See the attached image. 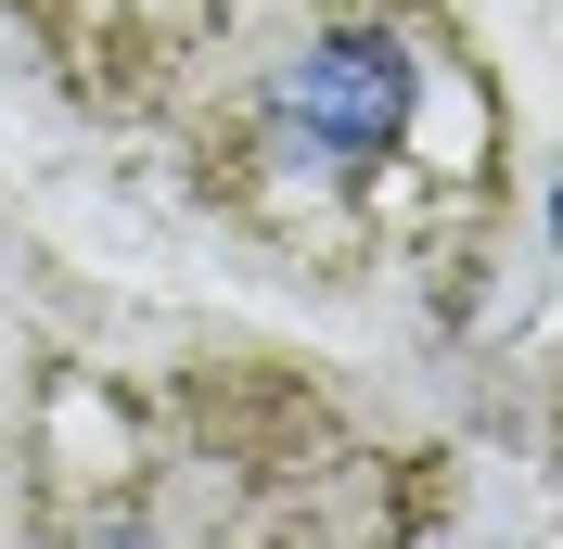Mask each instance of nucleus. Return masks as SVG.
Here are the masks:
<instances>
[{
  "label": "nucleus",
  "mask_w": 563,
  "mask_h": 549,
  "mask_svg": "<svg viewBox=\"0 0 563 549\" xmlns=\"http://www.w3.org/2000/svg\"><path fill=\"white\" fill-rule=\"evenodd\" d=\"M269 128L295 141V154H333V167H372L397 128H410V65H397V38L372 26H333L308 38L295 65H282L269 90Z\"/></svg>",
  "instance_id": "f257e3e1"
},
{
  "label": "nucleus",
  "mask_w": 563,
  "mask_h": 549,
  "mask_svg": "<svg viewBox=\"0 0 563 549\" xmlns=\"http://www.w3.org/2000/svg\"><path fill=\"white\" fill-rule=\"evenodd\" d=\"M90 549H141V537H90Z\"/></svg>",
  "instance_id": "f03ea898"
}]
</instances>
